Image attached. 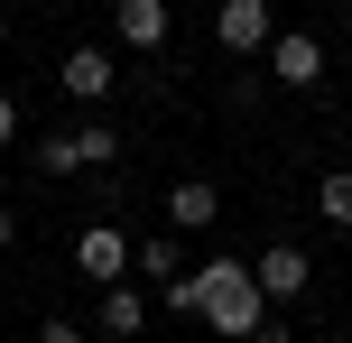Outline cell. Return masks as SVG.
<instances>
[{"mask_svg": "<svg viewBox=\"0 0 352 343\" xmlns=\"http://www.w3.org/2000/svg\"><path fill=\"white\" fill-rule=\"evenodd\" d=\"M158 307L195 316V325H213L223 343H241V334H260V325H269V297H260V278H250V260H204V269L167 278Z\"/></svg>", "mask_w": 352, "mask_h": 343, "instance_id": "6da1fadb", "label": "cell"}, {"mask_svg": "<svg viewBox=\"0 0 352 343\" xmlns=\"http://www.w3.org/2000/svg\"><path fill=\"white\" fill-rule=\"evenodd\" d=\"M121 148H130V140H121L111 121H84V130H47L28 158H37V177H93V167H111Z\"/></svg>", "mask_w": 352, "mask_h": 343, "instance_id": "7a4b0ae2", "label": "cell"}, {"mask_svg": "<svg viewBox=\"0 0 352 343\" xmlns=\"http://www.w3.org/2000/svg\"><path fill=\"white\" fill-rule=\"evenodd\" d=\"M213 37H223V56H260L278 37V10L269 0H213Z\"/></svg>", "mask_w": 352, "mask_h": 343, "instance_id": "3957f363", "label": "cell"}, {"mask_svg": "<svg viewBox=\"0 0 352 343\" xmlns=\"http://www.w3.org/2000/svg\"><path fill=\"white\" fill-rule=\"evenodd\" d=\"M269 74H278L287 93H316L324 84V37L316 28H278L269 37Z\"/></svg>", "mask_w": 352, "mask_h": 343, "instance_id": "277c9868", "label": "cell"}, {"mask_svg": "<svg viewBox=\"0 0 352 343\" xmlns=\"http://www.w3.org/2000/svg\"><path fill=\"white\" fill-rule=\"evenodd\" d=\"M74 269H84L93 288L130 278V232H121V223H84V232H74Z\"/></svg>", "mask_w": 352, "mask_h": 343, "instance_id": "5b68a950", "label": "cell"}, {"mask_svg": "<svg viewBox=\"0 0 352 343\" xmlns=\"http://www.w3.org/2000/svg\"><path fill=\"white\" fill-rule=\"evenodd\" d=\"M56 84L74 93V102L102 111L111 93H121V65H111V47H65V65H56Z\"/></svg>", "mask_w": 352, "mask_h": 343, "instance_id": "8992f818", "label": "cell"}, {"mask_svg": "<svg viewBox=\"0 0 352 343\" xmlns=\"http://www.w3.org/2000/svg\"><path fill=\"white\" fill-rule=\"evenodd\" d=\"M111 37H121L130 56H158L176 37V10H167V0H111Z\"/></svg>", "mask_w": 352, "mask_h": 343, "instance_id": "52a82bcc", "label": "cell"}, {"mask_svg": "<svg viewBox=\"0 0 352 343\" xmlns=\"http://www.w3.org/2000/svg\"><path fill=\"white\" fill-rule=\"evenodd\" d=\"M250 278H260V297H269V307H287V297H306V278H316V260H306L297 241H269V251L250 260Z\"/></svg>", "mask_w": 352, "mask_h": 343, "instance_id": "ba28073f", "label": "cell"}, {"mask_svg": "<svg viewBox=\"0 0 352 343\" xmlns=\"http://www.w3.org/2000/svg\"><path fill=\"white\" fill-rule=\"evenodd\" d=\"M148 316H158V297H140L130 278H111V288H102V307H93V325H102L111 343H140V334H148Z\"/></svg>", "mask_w": 352, "mask_h": 343, "instance_id": "9c48e42d", "label": "cell"}, {"mask_svg": "<svg viewBox=\"0 0 352 343\" xmlns=\"http://www.w3.org/2000/svg\"><path fill=\"white\" fill-rule=\"evenodd\" d=\"M204 223H223L213 177H176V186H167V232H204Z\"/></svg>", "mask_w": 352, "mask_h": 343, "instance_id": "30bf717a", "label": "cell"}, {"mask_svg": "<svg viewBox=\"0 0 352 343\" xmlns=\"http://www.w3.org/2000/svg\"><path fill=\"white\" fill-rule=\"evenodd\" d=\"M140 278H148V288L186 278V232H148V241H140Z\"/></svg>", "mask_w": 352, "mask_h": 343, "instance_id": "8fae6325", "label": "cell"}, {"mask_svg": "<svg viewBox=\"0 0 352 343\" xmlns=\"http://www.w3.org/2000/svg\"><path fill=\"white\" fill-rule=\"evenodd\" d=\"M316 204H324V223H343V232H352V167H334V177L316 186Z\"/></svg>", "mask_w": 352, "mask_h": 343, "instance_id": "7c38bea8", "label": "cell"}, {"mask_svg": "<svg viewBox=\"0 0 352 343\" xmlns=\"http://www.w3.org/2000/svg\"><path fill=\"white\" fill-rule=\"evenodd\" d=\"M37 343H93V334L74 325V316H47V325H37Z\"/></svg>", "mask_w": 352, "mask_h": 343, "instance_id": "4fadbf2b", "label": "cell"}, {"mask_svg": "<svg viewBox=\"0 0 352 343\" xmlns=\"http://www.w3.org/2000/svg\"><path fill=\"white\" fill-rule=\"evenodd\" d=\"M10 140H19V102L0 93V148H10Z\"/></svg>", "mask_w": 352, "mask_h": 343, "instance_id": "5bb4252c", "label": "cell"}, {"mask_svg": "<svg viewBox=\"0 0 352 343\" xmlns=\"http://www.w3.org/2000/svg\"><path fill=\"white\" fill-rule=\"evenodd\" d=\"M241 343H297V334H287V325H260V334H241Z\"/></svg>", "mask_w": 352, "mask_h": 343, "instance_id": "9a60e30c", "label": "cell"}, {"mask_svg": "<svg viewBox=\"0 0 352 343\" xmlns=\"http://www.w3.org/2000/svg\"><path fill=\"white\" fill-rule=\"evenodd\" d=\"M10 232H19V223H10V214H0V260H10Z\"/></svg>", "mask_w": 352, "mask_h": 343, "instance_id": "2e32d148", "label": "cell"}]
</instances>
